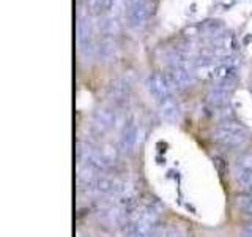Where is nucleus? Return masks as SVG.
Returning a JSON list of instances; mask_svg holds the SVG:
<instances>
[{
	"label": "nucleus",
	"mask_w": 252,
	"mask_h": 237,
	"mask_svg": "<svg viewBox=\"0 0 252 237\" xmlns=\"http://www.w3.org/2000/svg\"><path fill=\"white\" fill-rule=\"evenodd\" d=\"M92 35V24L89 16H79L77 19V41L81 46L89 44V40Z\"/></svg>",
	"instance_id": "nucleus-2"
},
{
	"label": "nucleus",
	"mask_w": 252,
	"mask_h": 237,
	"mask_svg": "<svg viewBox=\"0 0 252 237\" xmlns=\"http://www.w3.org/2000/svg\"><path fill=\"white\" fill-rule=\"evenodd\" d=\"M150 13H152V5L148 0H134L128 10V21L132 27H142L147 22Z\"/></svg>",
	"instance_id": "nucleus-1"
}]
</instances>
